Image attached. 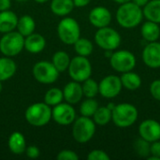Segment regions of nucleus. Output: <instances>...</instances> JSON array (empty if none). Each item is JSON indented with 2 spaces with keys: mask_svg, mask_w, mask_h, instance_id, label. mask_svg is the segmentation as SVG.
<instances>
[{
  "mask_svg": "<svg viewBox=\"0 0 160 160\" xmlns=\"http://www.w3.org/2000/svg\"><path fill=\"white\" fill-rule=\"evenodd\" d=\"M143 12L141 7L129 1L121 4L116 11V21L120 26L131 29L137 27L142 21Z\"/></svg>",
  "mask_w": 160,
  "mask_h": 160,
  "instance_id": "nucleus-1",
  "label": "nucleus"
},
{
  "mask_svg": "<svg viewBox=\"0 0 160 160\" xmlns=\"http://www.w3.org/2000/svg\"><path fill=\"white\" fill-rule=\"evenodd\" d=\"M139 112L137 108L130 103H120L114 106L112 111V121L122 128H129L134 125L138 119Z\"/></svg>",
  "mask_w": 160,
  "mask_h": 160,
  "instance_id": "nucleus-2",
  "label": "nucleus"
},
{
  "mask_svg": "<svg viewBox=\"0 0 160 160\" xmlns=\"http://www.w3.org/2000/svg\"><path fill=\"white\" fill-rule=\"evenodd\" d=\"M24 116L29 125L43 127L52 119V108L45 102L34 103L26 109Z\"/></svg>",
  "mask_w": 160,
  "mask_h": 160,
  "instance_id": "nucleus-3",
  "label": "nucleus"
},
{
  "mask_svg": "<svg viewBox=\"0 0 160 160\" xmlns=\"http://www.w3.org/2000/svg\"><path fill=\"white\" fill-rule=\"evenodd\" d=\"M96 133V124L91 117L81 116L73 122L72 137L79 143L88 142Z\"/></svg>",
  "mask_w": 160,
  "mask_h": 160,
  "instance_id": "nucleus-4",
  "label": "nucleus"
},
{
  "mask_svg": "<svg viewBox=\"0 0 160 160\" xmlns=\"http://www.w3.org/2000/svg\"><path fill=\"white\" fill-rule=\"evenodd\" d=\"M57 35L63 43L73 45L81 38L80 24L73 18H64L57 25Z\"/></svg>",
  "mask_w": 160,
  "mask_h": 160,
  "instance_id": "nucleus-5",
  "label": "nucleus"
},
{
  "mask_svg": "<svg viewBox=\"0 0 160 160\" xmlns=\"http://www.w3.org/2000/svg\"><path fill=\"white\" fill-rule=\"evenodd\" d=\"M24 48V37L18 31L4 34L0 39V52L8 57L18 55Z\"/></svg>",
  "mask_w": 160,
  "mask_h": 160,
  "instance_id": "nucleus-6",
  "label": "nucleus"
},
{
  "mask_svg": "<svg viewBox=\"0 0 160 160\" xmlns=\"http://www.w3.org/2000/svg\"><path fill=\"white\" fill-rule=\"evenodd\" d=\"M121 36L113 28L105 26L98 28L95 34V41L97 45L104 51H114L121 44Z\"/></svg>",
  "mask_w": 160,
  "mask_h": 160,
  "instance_id": "nucleus-7",
  "label": "nucleus"
},
{
  "mask_svg": "<svg viewBox=\"0 0 160 160\" xmlns=\"http://www.w3.org/2000/svg\"><path fill=\"white\" fill-rule=\"evenodd\" d=\"M70 78L78 82H82L92 75V65L87 57L77 55L70 60L68 66Z\"/></svg>",
  "mask_w": 160,
  "mask_h": 160,
  "instance_id": "nucleus-8",
  "label": "nucleus"
},
{
  "mask_svg": "<svg viewBox=\"0 0 160 160\" xmlns=\"http://www.w3.org/2000/svg\"><path fill=\"white\" fill-rule=\"evenodd\" d=\"M59 71L53 64L49 61H39L33 67V76L40 83L51 84L56 82L59 77Z\"/></svg>",
  "mask_w": 160,
  "mask_h": 160,
  "instance_id": "nucleus-9",
  "label": "nucleus"
},
{
  "mask_svg": "<svg viewBox=\"0 0 160 160\" xmlns=\"http://www.w3.org/2000/svg\"><path fill=\"white\" fill-rule=\"evenodd\" d=\"M112 68L117 72L125 73L134 69L136 66V57L134 53L127 50H120L112 52L110 57Z\"/></svg>",
  "mask_w": 160,
  "mask_h": 160,
  "instance_id": "nucleus-10",
  "label": "nucleus"
},
{
  "mask_svg": "<svg viewBox=\"0 0 160 160\" xmlns=\"http://www.w3.org/2000/svg\"><path fill=\"white\" fill-rule=\"evenodd\" d=\"M123 85L120 77L116 75H108L98 83V94L105 98H114L122 91Z\"/></svg>",
  "mask_w": 160,
  "mask_h": 160,
  "instance_id": "nucleus-11",
  "label": "nucleus"
},
{
  "mask_svg": "<svg viewBox=\"0 0 160 160\" xmlns=\"http://www.w3.org/2000/svg\"><path fill=\"white\" fill-rule=\"evenodd\" d=\"M52 118L60 126H68L75 121L76 112L71 104L61 102L52 109Z\"/></svg>",
  "mask_w": 160,
  "mask_h": 160,
  "instance_id": "nucleus-12",
  "label": "nucleus"
},
{
  "mask_svg": "<svg viewBox=\"0 0 160 160\" xmlns=\"http://www.w3.org/2000/svg\"><path fill=\"white\" fill-rule=\"evenodd\" d=\"M140 137L149 142L160 140V123L154 119L142 121L139 126Z\"/></svg>",
  "mask_w": 160,
  "mask_h": 160,
  "instance_id": "nucleus-13",
  "label": "nucleus"
},
{
  "mask_svg": "<svg viewBox=\"0 0 160 160\" xmlns=\"http://www.w3.org/2000/svg\"><path fill=\"white\" fill-rule=\"evenodd\" d=\"M142 61L150 68H160V42H149L142 51Z\"/></svg>",
  "mask_w": 160,
  "mask_h": 160,
  "instance_id": "nucleus-14",
  "label": "nucleus"
},
{
  "mask_svg": "<svg viewBox=\"0 0 160 160\" xmlns=\"http://www.w3.org/2000/svg\"><path fill=\"white\" fill-rule=\"evenodd\" d=\"M89 21L97 28L109 26L112 22V13L105 7H96L89 13Z\"/></svg>",
  "mask_w": 160,
  "mask_h": 160,
  "instance_id": "nucleus-15",
  "label": "nucleus"
},
{
  "mask_svg": "<svg viewBox=\"0 0 160 160\" xmlns=\"http://www.w3.org/2000/svg\"><path fill=\"white\" fill-rule=\"evenodd\" d=\"M63 95H64V99L68 103L71 105L79 103L83 97L82 84H80V82L75 81L67 83L63 89Z\"/></svg>",
  "mask_w": 160,
  "mask_h": 160,
  "instance_id": "nucleus-16",
  "label": "nucleus"
},
{
  "mask_svg": "<svg viewBox=\"0 0 160 160\" xmlns=\"http://www.w3.org/2000/svg\"><path fill=\"white\" fill-rule=\"evenodd\" d=\"M46 40L44 37L38 33H32L24 38V49L31 53H38L44 50Z\"/></svg>",
  "mask_w": 160,
  "mask_h": 160,
  "instance_id": "nucleus-17",
  "label": "nucleus"
},
{
  "mask_svg": "<svg viewBox=\"0 0 160 160\" xmlns=\"http://www.w3.org/2000/svg\"><path fill=\"white\" fill-rule=\"evenodd\" d=\"M17 22L18 17L13 11L9 9L0 11V33L6 34L14 31L17 26Z\"/></svg>",
  "mask_w": 160,
  "mask_h": 160,
  "instance_id": "nucleus-18",
  "label": "nucleus"
},
{
  "mask_svg": "<svg viewBox=\"0 0 160 160\" xmlns=\"http://www.w3.org/2000/svg\"><path fill=\"white\" fill-rule=\"evenodd\" d=\"M8 145L12 154L22 155V153L25 152V148H26L25 138L21 132L15 131L9 136L8 141Z\"/></svg>",
  "mask_w": 160,
  "mask_h": 160,
  "instance_id": "nucleus-19",
  "label": "nucleus"
},
{
  "mask_svg": "<svg viewBox=\"0 0 160 160\" xmlns=\"http://www.w3.org/2000/svg\"><path fill=\"white\" fill-rule=\"evenodd\" d=\"M141 33L144 40L148 42L158 41L160 37L159 24L151 21H147L142 25Z\"/></svg>",
  "mask_w": 160,
  "mask_h": 160,
  "instance_id": "nucleus-20",
  "label": "nucleus"
},
{
  "mask_svg": "<svg viewBox=\"0 0 160 160\" xmlns=\"http://www.w3.org/2000/svg\"><path fill=\"white\" fill-rule=\"evenodd\" d=\"M16 64L11 57H0V82H5L13 77L16 72Z\"/></svg>",
  "mask_w": 160,
  "mask_h": 160,
  "instance_id": "nucleus-21",
  "label": "nucleus"
},
{
  "mask_svg": "<svg viewBox=\"0 0 160 160\" xmlns=\"http://www.w3.org/2000/svg\"><path fill=\"white\" fill-rule=\"evenodd\" d=\"M143 17L147 21L160 23V0H149L142 8Z\"/></svg>",
  "mask_w": 160,
  "mask_h": 160,
  "instance_id": "nucleus-22",
  "label": "nucleus"
},
{
  "mask_svg": "<svg viewBox=\"0 0 160 160\" xmlns=\"http://www.w3.org/2000/svg\"><path fill=\"white\" fill-rule=\"evenodd\" d=\"M121 82L123 87H125L128 90L135 91L139 89L142 85V78L139 74L131 71H128L125 73H122V76L120 77Z\"/></svg>",
  "mask_w": 160,
  "mask_h": 160,
  "instance_id": "nucleus-23",
  "label": "nucleus"
},
{
  "mask_svg": "<svg viewBox=\"0 0 160 160\" xmlns=\"http://www.w3.org/2000/svg\"><path fill=\"white\" fill-rule=\"evenodd\" d=\"M51 10L57 16H67L74 8L73 0H52Z\"/></svg>",
  "mask_w": 160,
  "mask_h": 160,
  "instance_id": "nucleus-24",
  "label": "nucleus"
},
{
  "mask_svg": "<svg viewBox=\"0 0 160 160\" xmlns=\"http://www.w3.org/2000/svg\"><path fill=\"white\" fill-rule=\"evenodd\" d=\"M17 31L23 36L24 38L34 33L36 28V22L34 19L29 15H23L20 18H18L17 22Z\"/></svg>",
  "mask_w": 160,
  "mask_h": 160,
  "instance_id": "nucleus-25",
  "label": "nucleus"
},
{
  "mask_svg": "<svg viewBox=\"0 0 160 160\" xmlns=\"http://www.w3.org/2000/svg\"><path fill=\"white\" fill-rule=\"evenodd\" d=\"M70 58L68 52L64 51H58L52 55V63L55 67V68L61 73L66 71L68 68L69 63H70Z\"/></svg>",
  "mask_w": 160,
  "mask_h": 160,
  "instance_id": "nucleus-26",
  "label": "nucleus"
},
{
  "mask_svg": "<svg viewBox=\"0 0 160 160\" xmlns=\"http://www.w3.org/2000/svg\"><path fill=\"white\" fill-rule=\"evenodd\" d=\"M92 117L96 125L101 127L106 126L112 121V110H110L107 106L98 107Z\"/></svg>",
  "mask_w": 160,
  "mask_h": 160,
  "instance_id": "nucleus-27",
  "label": "nucleus"
},
{
  "mask_svg": "<svg viewBox=\"0 0 160 160\" xmlns=\"http://www.w3.org/2000/svg\"><path fill=\"white\" fill-rule=\"evenodd\" d=\"M74 51L78 55L88 57L94 50V46L91 40L85 38H80L74 44Z\"/></svg>",
  "mask_w": 160,
  "mask_h": 160,
  "instance_id": "nucleus-28",
  "label": "nucleus"
},
{
  "mask_svg": "<svg viewBox=\"0 0 160 160\" xmlns=\"http://www.w3.org/2000/svg\"><path fill=\"white\" fill-rule=\"evenodd\" d=\"M64 99L63 90L53 87L49 89L44 96V102L50 107H54L57 104L61 103Z\"/></svg>",
  "mask_w": 160,
  "mask_h": 160,
  "instance_id": "nucleus-29",
  "label": "nucleus"
},
{
  "mask_svg": "<svg viewBox=\"0 0 160 160\" xmlns=\"http://www.w3.org/2000/svg\"><path fill=\"white\" fill-rule=\"evenodd\" d=\"M98 107V103L94 99V98H86L80 106V113L82 116L92 117Z\"/></svg>",
  "mask_w": 160,
  "mask_h": 160,
  "instance_id": "nucleus-30",
  "label": "nucleus"
},
{
  "mask_svg": "<svg viewBox=\"0 0 160 160\" xmlns=\"http://www.w3.org/2000/svg\"><path fill=\"white\" fill-rule=\"evenodd\" d=\"M82 87L83 96L86 98H95L98 94V83L95 80L91 79V77L82 82Z\"/></svg>",
  "mask_w": 160,
  "mask_h": 160,
  "instance_id": "nucleus-31",
  "label": "nucleus"
},
{
  "mask_svg": "<svg viewBox=\"0 0 160 160\" xmlns=\"http://www.w3.org/2000/svg\"><path fill=\"white\" fill-rule=\"evenodd\" d=\"M150 144L151 142L140 137L134 142L133 147L138 156L142 158H148L150 156Z\"/></svg>",
  "mask_w": 160,
  "mask_h": 160,
  "instance_id": "nucleus-32",
  "label": "nucleus"
},
{
  "mask_svg": "<svg viewBox=\"0 0 160 160\" xmlns=\"http://www.w3.org/2000/svg\"><path fill=\"white\" fill-rule=\"evenodd\" d=\"M87 159L88 160H110L109 155L103 151V150H99V149H96L91 151L88 156H87Z\"/></svg>",
  "mask_w": 160,
  "mask_h": 160,
  "instance_id": "nucleus-33",
  "label": "nucleus"
},
{
  "mask_svg": "<svg viewBox=\"0 0 160 160\" xmlns=\"http://www.w3.org/2000/svg\"><path fill=\"white\" fill-rule=\"evenodd\" d=\"M56 158L58 160H78L79 156L77 155L76 152L72 150H62L58 153Z\"/></svg>",
  "mask_w": 160,
  "mask_h": 160,
  "instance_id": "nucleus-34",
  "label": "nucleus"
},
{
  "mask_svg": "<svg viewBox=\"0 0 160 160\" xmlns=\"http://www.w3.org/2000/svg\"><path fill=\"white\" fill-rule=\"evenodd\" d=\"M150 94L156 100L160 101V80H155L150 84Z\"/></svg>",
  "mask_w": 160,
  "mask_h": 160,
  "instance_id": "nucleus-35",
  "label": "nucleus"
},
{
  "mask_svg": "<svg viewBox=\"0 0 160 160\" xmlns=\"http://www.w3.org/2000/svg\"><path fill=\"white\" fill-rule=\"evenodd\" d=\"M24 153L26 154L27 158H32V159L38 158L39 157V155H40L39 149L37 146H35V145H30V146L26 147Z\"/></svg>",
  "mask_w": 160,
  "mask_h": 160,
  "instance_id": "nucleus-36",
  "label": "nucleus"
},
{
  "mask_svg": "<svg viewBox=\"0 0 160 160\" xmlns=\"http://www.w3.org/2000/svg\"><path fill=\"white\" fill-rule=\"evenodd\" d=\"M150 155L160 159V140L151 142V144H150Z\"/></svg>",
  "mask_w": 160,
  "mask_h": 160,
  "instance_id": "nucleus-37",
  "label": "nucleus"
},
{
  "mask_svg": "<svg viewBox=\"0 0 160 160\" xmlns=\"http://www.w3.org/2000/svg\"><path fill=\"white\" fill-rule=\"evenodd\" d=\"M10 6H11L10 0H0V11L9 9Z\"/></svg>",
  "mask_w": 160,
  "mask_h": 160,
  "instance_id": "nucleus-38",
  "label": "nucleus"
},
{
  "mask_svg": "<svg viewBox=\"0 0 160 160\" xmlns=\"http://www.w3.org/2000/svg\"><path fill=\"white\" fill-rule=\"evenodd\" d=\"M91 0H73V4L74 7L77 8H83L85 6H87L90 3Z\"/></svg>",
  "mask_w": 160,
  "mask_h": 160,
  "instance_id": "nucleus-39",
  "label": "nucleus"
},
{
  "mask_svg": "<svg viewBox=\"0 0 160 160\" xmlns=\"http://www.w3.org/2000/svg\"><path fill=\"white\" fill-rule=\"evenodd\" d=\"M131 1L133 3H135L136 5H138L139 7H141V8L144 7L149 2V0H131Z\"/></svg>",
  "mask_w": 160,
  "mask_h": 160,
  "instance_id": "nucleus-40",
  "label": "nucleus"
},
{
  "mask_svg": "<svg viewBox=\"0 0 160 160\" xmlns=\"http://www.w3.org/2000/svg\"><path fill=\"white\" fill-rule=\"evenodd\" d=\"M115 3H117V4H124V3H128V2H129V1H131V0H113Z\"/></svg>",
  "mask_w": 160,
  "mask_h": 160,
  "instance_id": "nucleus-41",
  "label": "nucleus"
},
{
  "mask_svg": "<svg viewBox=\"0 0 160 160\" xmlns=\"http://www.w3.org/2000/svg\"><path fill=\"white\" fill-rule=\"evenodd\" d=\"M112 52H113V51H105V54H106V57H111L112 56Z\"/></svg>",
  "mask_w": 160,
  "mask_h": 160,
  "instance_id": "nucleus-42",
  "label": "nucleus"
},
{
  "mask_svg": "<svg viewBox=\"0 0 160 160\" xmlns=\"http://www.w3.org/2000/svg\"><path fill=\"white\" fill-rule=\"evenodd\" d=\"M114 106H115V104H113V103H109V104L107 105V107H108L110 110H112V109L114 108Z\"/></svg>",
  "mask_w": 160,
  "mask_h": 160,
  "instance_id": "nucleus-43",
  "label": "nucleus"
},
{
  "mask_svg": "<svg viewBox=\"0 0 160 160\" xmlns=\"http://www.w3.org/2000/svg\"><path fill=\"white\" fill-rule=\"evenodd\" d=\"M34 1H36L37 3H40V4H42V3H45V2H47V1H49V0H34Z\"/></svg>",
  "mask_w": 160,
  "mask_h": 160,
  "instance_id": "nucleus-44",
  "label": "nucleus"
},
{
  "mask_svg": "<svg viewBox=\"0 0 160 160\" xmlns=\"http://www.w3.org/2000/svg\"><path fill=\"white\" fill-rule=\"evenodd\" d=\"M17 2H21V3H22V2H25L26 0H16Z\"/></svg>",
  "mask_w": 160,
  "mask_h": 160,
  "instance_id": "nucleus-45",
  "label": "nucleus"
},
{
  "mask_svg": "<svg viewBox=\"0 0 160 160\" xmlns=\"http://www.w3.org/2000/svg\"><path fill=\"white\" fill-rule=\"evenodd\" d=\"M2 91V82H0V93Z\"/></svg>",
  "mask_w": 160,
  "mask_h": 160,
  "instance_id": "nucleus-46",
  "label": "nucleus"
}]
</instances>
